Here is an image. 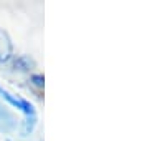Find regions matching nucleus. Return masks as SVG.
I'll use <instances>...</instances> for the list:
<instances>
[{
  "label": "nucleus",
  "instance_id": "nucleus-1",
  "mask_svg": "<svg viewBox=\"0 0 149 141\" xmlns=\"http://www.w3.org/2000/svg\"><path fill=\"white\" fill-rule=\"evenodd\" d=\"M0 96L3 98L8 105L15 106L17 110H20L22 113L25 114V121L22 125V136H28L35 130V126H37V111H35V106L30 101H27L25 98L18 96V95H13V93H10L3 87H0Z\"/></svg>",
  "mask_w": 149,
  "mask_h": 141
},
{
  "label": "nucleus",
  "instance_id": "nucleus-4",
  "mask_svg": "<svg viewBox=\"0 0 149 141\" xmlns=\"http://www.w3.org/2000/svg\"><path fill=\"white\" fill-rule=\"evenodd\" d=\"M33 66H35V61L28 55H18L17 58H13V68L18 71H30Z\"/></svg>",
  "mask_w": 149,
  "mask_h": 141
},
{
  "label": "nucleus",
  "instance_id": "nucleus-5",
  "mask_svg": "<svg viewBox=\"0 0 149 141\" xmlns=\"http://www.w3.org/2000/svg\"><path fill=\"white\" fill-rule=\"evenodd\" d=\"M30 80H32V83L35 85V87L43 88V82H45V80H43V76H42V75H33Z\"/></svg>",
  "mask_w": 149,
  "mask_h": 141
},
{
  "label": "nucleus",
  "instance_id": "nucleus-3",
  "mask_svg": "<svg viewBox=\"0 0 149 141\" xmlns=\"http://www.w3.org/2000/svg\"><path fill=\"white\" fill-rule=\"evenodd\" d=\"M12 53H13V45H12L10 37L5 30L0 28V63L10 61L12 57H13Z\"/></svg>",
  "mask_w": 149,
  "mask_h": 141
},
{
  "label": "nucleus",
  "instance_id": "nucleus-2",
  "mask_svg": "<svg viewBox=\"0 0 149 141\" xmlns=\"http://www.w3.org/2000/svg\"><path fill=\"white\" fill-rule=\"evenodd\" d=\"M17 128V119L10 110L0 103V133H12Z\"/></svg>",
  "mask_w": 149,
  "mask_h": 141
}]
</instances>
